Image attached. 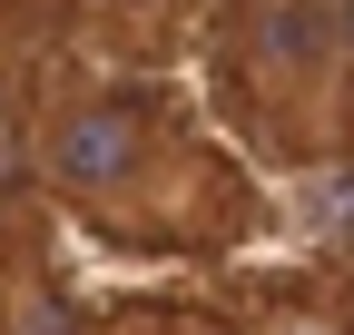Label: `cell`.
I'll return each mask as SVG.
<instances>
[{
	"instance_id": "1",
	"label": "cell",
	"mask_w": 354,
	"mask_h": 335,
	"mask_svg": "<svg viewBox=\"0 0 354 335\" xmlns=\"http://www.w3.org/2000/svg\"><path fill=\"white\" fill-rule=\"evenodd\" d=\"M39 188L118 246H207L236 217L227 168L148 89H69L39 118Z\"/></svg>"
},
{
	"instance_id": "2",
	"label": "cell",
	"mask_w": 354,
	"mask_h": 335,
	"mask_svg": "<svg viewBox=\"0 0 354 335\" xmlns=\"http://www.w3.org/2000/svg\"><path fill=\"white\" fill-rule=\"evenodd\" d=\"M344 50H354V0H246L227 39V89L276 158H305L335 129Z\"/></svg>"
},
{
	"instance_id": "3",
	"label": "cell",
	"mask_w": 354,
	"mask_h": 335,
	"mask_svg": "<svg viewBox=\"0 0 354 335\" xmlns=\"http://www.w3.org/2000/svg\"><path fill=\"white\" fill-rule=\"evenodd\" d=\"M335 138L354 148V50H344V89H335Z\"/></svg>"
},
{
	"instance_id": "4",
	"label": "cell",
	"mask_w": 354,
	"mask_h": 335,
	"mask_svg": "<svg viewBox=\"0 0 354 335\" xmlns=\"http://www.w3.org/2000/svg\"><path fill=\"white\" fill-rule=\"evenodd\" d=\"M10 129H20V79H10V60H0V148H10Z\"/></svg>"
},
{
	"instance_id": "5",
	"label": "cell",
	"mask_w": 354,
	"mask_h": 335,
	"mask_svg": "<svg viewBox=\"0 0 354 335\" xmlns=\"http://www.w3.org/2000/svg\"><path fill=\"white\" fill-rule=\"evenodd\" d=\"M266 335H344V325H315V316H295V325H266Z\"/></svg>"
},
{
	"instance_id": "6",
	"label": "cell",
	"mask_w": 354,
	"mask_h": 335,
	"mask_svg": "<svg viewBox=\"0 0 354 335\" xmlns=\"http://www.w3.org/2000/svg\"><path fill=\"white\" fill-rule=\"evenodd\" d=\"M0 325H10V276H0Z\"/></svg>"
}]
</instances>
